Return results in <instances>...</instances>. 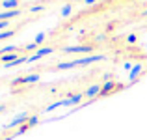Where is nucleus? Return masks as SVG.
Returning a JSON list of instances; mask_svg holds the SVG:
<instances>
[{
	"mask_svg": "<svg viewBox=\"0 0 147 140\" xmlns=\"http://www.w3.org/2000/svg\"><path fill=\"white\" fill-rule=\"evenodd\" d=\"M13 36V30H4V32H0V39H6V37H11Z\"/></svg>",
	"mask_w": 147,
	"mask_h": 140,
	"instance_id": "2eb2a0df",
	"label": "nucleus"
},
{
	"mask_svg": "<svg viewBox=\"0 0 147 140\" xmlns=\"http://www.w3.org/2000/svg\"><path fill=\"white\" fill-rule=\"evenodd\" d=\"M84 2H86L88 6H91V4H95V2H97V0H84Z\"/></svg>",
	"mask_w": 147,
	"mask_h": 140,
	"instance_id": "4be33fe9",
	"label": "nucleus"
},
{
	"mask_svg": "<svg viewBox=\"0 0 147 140\" xmlns=\"http://www.w3.org/2000/svg\"><path fill=\"white\" fill-rule=\"evenodd\" d=\"M144 15H147V10H145V11H144Z\"/></svg>",
	"mask_w": 147,
	"mask_h": 140,
	"instance_id": "b1692460",
	"label": "nucleus"
},
{
	"mask_svg": "<svg viewBox=\"0 0 147 140\" xmlns=\"http://www.w3.org/2000/svg\"><path fill=\"white\" fill-rule=\"evenodd\" d=\"M43 39H45V32H39V34L36 36V41H34V43L39 45V43H43Z\"/></svg>",
	"mask_w": 147,
	"mask_h": 140,
	"instance_id": "f3484780",
	"label": "nucleus"
},
{
	"mask_svg": "<svg viewBox=\"0 0 147 140\" xmlns=\"http://www.w3.org/2000/svg\"><path fill=\"white\" fill-rule=\"evenodd\" d=\"M17 15H21V10H7V11H2V13H0V21H7V19L17 17Z\"/></svg>",
	"mask_w": 147,
	"mask_h": 140,
	"instance_id": "423d86ee",
	"label": "nucleus"
},
{
	"mask_svg": "<svg viewBox=\"0 0 147 140\" xmlns=\"http://www.w3.org/2000/svg\"><path fill=\"white\" fill-rule=\"evenodd\" d=\"M115 88V82H112V80H108L106 84L102 86V90H100V95H106V93H110L112 90Z\"/></svg>",
	"mask_w": 147,
	"mask_h": 140,
	"instance_id": "9b49d317",
	"label": "nucleus"
},
{
	"mask_svg": "<svg viewBox=\"0 0 147 140\" xmlns=\"http://www.w3.org/2000/svg\"><path fill=\"white\" fill-rule=\"evenodd\" d=\"M71 11H73V7L69 6V4H67V6H63V7H61V15H63V17H67V15H71Z\"/></svg>",
	"mask_w": 147,
	"mask_h": 140,
	"instance_id": "4468645a",
	"label": "nucleus"
},
{
	"mask_svg": "<svg viewBox=\"0 0 147 140\" xmlns=\"http://www.w3.org/2000/svg\"><path fill=\"white\" fill-rule=\"evenodd\" d=\"M104 60L102 54H91V56H86V58H78V60H75L76 65H88V64H93V62H100Z\"/></svg>",
	"mask_w": 147,
	"mask_h": 140,
	"instance_id": "f257e3e1",
	"label": "nucleus"
},
{
	"mask_svg": "<svg viewBox=\"0 0 147 140\" xmlns=\"http://www.w3.org/2000/svg\"><path fill=\"white\" fill-rule=\"evenodd\" d=\"M127 41H129V43H134V41H136V36H134V34H130V36H129V39H127Z\"/></svg>",
	"mask_w": 147,
	"mask_h": 140,
	"instance_id": "412c9836",
	"label": "nucleus"
},
{
	"mask_svg": "<svg viewBox=\"0 0 147 140\" xmlns=\"http://www.w3.org/2000/svg\"><path fill=\"white\" fill-rule=\"evenodd\" d=\"M7 24H9V22H7V21H0V30H2V32H4V30L7 28Z\"/></svg>",
	"mask_w": 147,
	"mask_h": 140,
	"instance_id": "aec40b11",
	"label": "nucleus"
},
{
	"mask_svg": "<svg viewBox=\"0 0 147 140\" xmlns=\"http://www.w3.org/2000/svg\"><path fill=\"white\" fill-rule=\"evenodd\" d=\"M45 54H52V49L50 47H45V49H39L36 54H32V56H28V62L32 64V62H36V60H39V58H43Z\"/></svg>",
	"mask_w": 147,
	"mask_h": 140,
	"instance_id": "7ed1b4c3",
	"label": "nucleus"
},
{
	"mask_svg": "<svg viewBox=\"0 0 147 140\" xmlns=\"http://www.w3.org/2000/svg\"><path fill=\"white\" fill-rule=\"evenodd\" d=\"M71 67H76L75 60H73V62H63V64H58V69H71Z\"/></svg>",
	"mask_w": 147,
	"mask_h": 140,
	"instance_id": "ddd939ff",
	"label": "nucleus"
},
{
	"mask_svg": "<svg viewBox=\"0 0 147 140\" xmlns=\"http://www.w3.org/2000/svg\"><path fill=\"white\" fill-rule=\"evenodd\" d=\"M65 52H90L91 47L90 45H76V47H65Z\"/></svg>",
	"mask_w": 147,
	"mask_h": 140,
	"instance_id": "20e7f679",
	"label": "nucleus"
},
{
	"mask_svg": "<svg viewBox=\"0 0 147 140\" xmlns=\"http://www.w3.org/2000/svg\"><path fill=\"white\" fill-rule=\"evenodd\" d=\"M19 7V0H4L2 2V10H17Z\"/></svg>",
	"mask_w": 147,
	"mask_h": 140,
	"instance_id": "6e6552de",
	"label": "nucleus"
},
{
	"mask_svg": "<svg viewBox=\"0 0 147 140\" xmlns=\"http://www.w3.org/2000/svg\"><path fill=\"white\" fill-rule=\"evenodd\" d=\"M17 58L19 56L15 52H9V54H4V56H2V62H4V64H9V62H15Z\"/></svg>",
	"mask_w": 147,
	"mask_h": 140,
	"instance_id": "f8f14e48",
	"label": "nucleus"
},
{
	"mask_svg": "<svg viewBox=\"0 0 147 140\" xmlns=\"http://www.w3.org/2000/svg\"><path fill=\"white\" fill-rule=\"evenodd\" d=\"M0 112H4V107H0Z\"/></svg>",
	"mask_w": 147,
	"mask_h": 140,
	"instance_id": "5701e85b",
	"label": "nucleus"
},
{
	"mask_svg": "<svg viewBox=\"0 0 147 140\" xmlns=\"http://www.w3.org/2000/svg\"><path fill=\"white\" fill-rule=\"evenodd\" d=\"M41 10H43V6H32V7H30V11H32V13H39Z\"/></svg>",
	"mask_w": 147,
	"mask_h": 140,
	"instance_id": "a211bd4d",
	"label": "nucleus"
},
{
	"mask_svg": "<svg viewBox=\"0 0 147 140\" xmlns=\"http://www.w3.org/2000/svg\"><path fill=\"white\" fill-rule=\"evenodd\" d=\"M37 49V43H28L26 45V50H36Z\"/></svg>",
	"mask_w": 147,
	"mask_h": 140,
	"instance_id": "6ab92c4d",
	"label": "nucleus"
},
{
	"mask_svg": "<svg viewBox=\"0 0 147 140\" xmlns=\"http://www.w3.org/2000/svg\"><path fill=\"white\" fill-rule=\"evenodd\" d=\"M28 114H26V112H22V114H19V116H15L13 120H11L9 123H7L6 125V129H13V127H17V125H22V123L24 122H28Z\"/></svg>",
	"mask_w": 147,
	"mask_h": 140,
	"instance_id": "f03ea898",
	"label": "nucleus"
},
{
	"mask_svg": "<svg viewBox=\"0 0 147 140\" xmlns=\"http://www.w3.org/2000/svg\"><path fill=\"white\" fill-rule=\"evenodd\" d=\"M37 122H39V116H32V118H30L28 122H26V125H28V127H32V125H36Z\"/></svg>",
	"mask_w": 147,
	"mask_h": 140,
	"instance_id": "dca6fc26",
	"label": "nucleus"
},
{
	"mask_svg": "<svg viewBox=\"0 0 147 140\" xmlns=\"http://www.w3.org/2000/svg\"><path fill=\"white\" fill-rule=\"evenodd\" d=\"M39 80V75H28V77H22V79H17L15 84H32Z\"/></svg>",
	"mask_w": 147,
	"mask_h": 140,
	"instance_id": "39448f33",
	"label": "nucleus"
},
{
	"mask_svg": "<svg viewBox=\"0 0 147 140\" xmlns=\"http://www.w3.org/2000/svg\"><path fill=\"white\" fill-rule=\"evenodd\" d=\"M100 90H102V86H99V84H91V86L88 88V92L84 93V95H88V97H95V95H100Z\"/></svg>",
	"mask_w": 147,
	"mask_h": 140,
	"instance_id": "0eeeda50",
	"label": "nucleus"
},
{
	"mask_svg": "<svg viewBox=\"0 0 147 140\" xmlns=\"http://www.w3.org/2000/svg\"><path fill=\"white\" fill-rule=\"evenodd\" d=\"M142 73V64H136L132 69H130V75H129V79H130V82H134L136 80V77Z\"/></svg>",
	"mask_w": 147,
	"mask_h": 140,
	"instance_id": "1a4fd4ad",
	"label": "nucleus"
},
{
	"mask_svg": "<svg viewBox=\"0 0 147 140\" xmlns=\"http://www.w3.org/2000/svg\"><path fill=\"white\" fill-rule=\"evenodd\" d=\"M22 62H28V58H26V56H19L15 62H9V64H4V67H6V69H9V67H15V65L22 64Z\"/></svg>",
	"mask_w": 147,
	"mask_h": 140,
	"instance_id": "9d476101",
	"label": "nucleus"
}]
</instances>
